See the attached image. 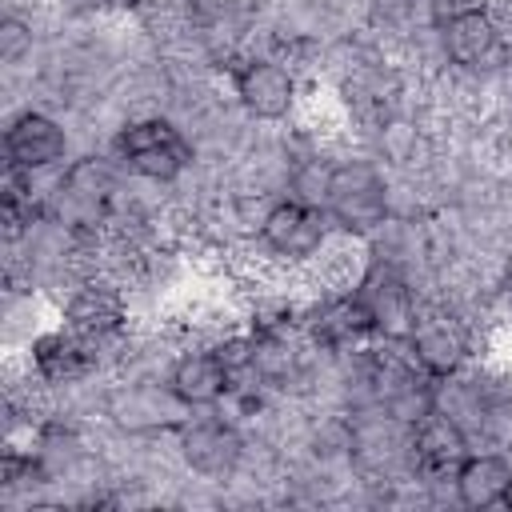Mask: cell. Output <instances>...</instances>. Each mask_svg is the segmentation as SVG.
<instances>
[{
	"mask_svg": "<svg viewBox=\"0 0 512 512\" xmlns=\"http://www.w3.org/2000/svg\"><path fill=\"white\" fill-rule=\"evenodd\" d=\"M108 148L116 152V160L144 184H160V188H172L180 184L200 152L192 144V136L180 128L176 116L168 112H144V116H128L116 136L108 140Z\"/></svg>",
	"mask_w": 512,
	"mask_h": 512,
	"instance_id": "cell-1",
	"label": "cell"
},
{
	"mask_svg": "<svg viewBox=\"0 0 512 512\" xmlns=\"http://www.w3.org/2000/svg\"><path fill=\"white\" fill-rule=\"evenodd\" d=\"M512 480V456L500 452V448H472L456 476H452V488H456V504L460 508H496L504 500V488Z\"/></svg>",
	"mask_w": 512,
	"mask_h": 512,
	"instance_id": "cell-13",
	"label": "cell"
},
{
	"mask_svg": "<svg viewBox=\"0 0 512 512\" xmlns=\"http://www.w3.org/2000/svg\"><path fill=\"white\" fill-rule=\"evenodd\" d=\"M228 92L240 104V112L256 124H292L308 96L300 72L272 52H248L232 68Z\"/></svg>",
	"mask_w": 512,
	"mask_h": 512,
	"instance_id": "cell-4",
	"label": "cell"
},
{
	"mask_svg": "<svg viewBox=\"0 0 512 512\" xmlns=\"http://www.w3.org/2000/svg\"><path fill=\"white\" fill-rule=\"evenodd\" d=\"M168 384L172 392L196 412V408H216L228 388H232V372L228 364L216 356L212 344H184L168 368Z\"/></svg>",
	"mask_w": 512,
	"mask_h": 512,
	"instance_id": "cell-12",
	"label": "cell"
},
{
	"mask_svg": "<svg viewBox=\"0 0 512 512\" xmlns=\"http://www.w3.org/2000/svg\"><path fill=\"white\" fill-rule=\"evenodd\" d=\"M40 36H44V24L36 20V12L4 8V16H0V64H4V72H20L32 60V52L40 48Z\"/></svg>",
	"mask_w": 512,
	"mask_h": 512,
	"instance_id": "cell-14",
	"label": "cell"
},
{
	"mask_svg": "<svg viewBox=\"0 0 512 512\" xmlns=\"http://www.w3.org/2000/svg\"><path fill=\"white\" fill-rule=\"evenodd\" d=\"M500 508H508V512H512V480H508V488H504V500H500Z\"/></svg>",
	"mask_w": 512,
	"mask_h": 512,
	"instance_id": "cell-16",
	"label": "cell"
},
{
	"mask_svg": "<svg viewBox=\"0 0 512 512\" xmlns=\"http://www.w3.org/2000/svg\"><path fill=\"white\" fill-rule=\"evenodd\" d=\"M172 448H176V460H180V468L188 476H196L200 484L224 488L244 464L248 436L220 408H196L172 432Z\"/></svg>",
	"mask_w": 512,
	"mask_h": 512,
	"instance_id": "cell-3",
	"label": "cell"
},
{
	"mask_svg": "<svg viewBox=\"0 0 512 512\" xmlns=\"http://www.w3.org/2000/svg\"><path fill=\"white\" fill-rule=\"evenodd\" d=\"M332 236H336V228H332L328 212L316 208V204L292 200V196H276L264 208L260 228H256L260 252L268 260H276V264H288V268L312 264Z\"/></svg>",
	"mask_w": 512,
	"mask_h": 512,
	"instance_id": "cell-7",
	"label": "cell"
},
{
	"mask_svg": "<svg viewBox=\"0 0 512 512\" xmlns=\"http://www.w3.org/2000/svg\"><path fill=\"white\" fill-rule=\"evenodd\" d=\"M404 344H408V352H412V360H416V368L424 376L444 380V376L460 372L464 364L480 360L484 356L480 348L488 344V336L476 328L472 316H464V312H456V308L436 300V304H424L416 312L412 336Z\"/></svg>",
	"mask_w": 512,
	"mask_h": 512,
	"instance_id": "cell-5",
	"label": "cell"
},
{
	"mask_svg": "<svg viewBox=\"0 0 512 512\" xmlns=\"http://www.w3.org/2000/svg\"><path fill=\"white\" fill-rule=\"evenodd\" d=\"M324 212H328L336 232L368 240L392 216V208H388V168L356 144L344 148L332 164Z\"/></svg>",
	"mask_w": 512,
	"mask_h": 512,
	"instance_id": "cell-2",
	"label": "cell"
},
{
	"mask_svg": "<svg viewBox=\"0 0 512 512\" xmlns=\"http://www.w3.org/2000/svg\"><path fill=\"white\" fill-rule=\"evenodd\" d=\"M188 404L172 392L168 380H132L112 376L104 396V424L124 436H172L188 420Z\"/></svg>",
	"mask_w": 512,
	"mask_h": 512,
	"instance_id": "cell-6",
	"label": "cell"
},
{
	"mask_svg": "<svg viewBox=\"0 0 512 512\" xmlns=\"http://www.w3.org/2000/svg\"><path fill=\"white\" fill-rule=\"evenodd\" d=\"M440 28V48L444 60L456 68H484V72H504L508 68V36L504 24L492 16L488 4L464 8L448 16Z\"/></svg>",
	"mask_w": 512,
	"mask_h": 512,
	"instance_id": "cell-11",
	"label": "cell"
},
{
	"mask_svg": "<svg viewBox=\"0 0 512 512\" xmlns=\"http://www.w3.org/2000/svg\"><path fill=\"white\" fill-rule=\"evenodd\" d=\"M356 296L372 320V332L376 340H388V344H404L412 336V324H416V312H420V300L404 276V268L388 264V260H372L368 256V268L356 284Z\"/></svg>",
	"mask_w": 512,
	"mask_h": 512,
	"instance_id": "cell-9",
	"label": "cell"
},
{
	"mask_svg": "<svg viewBox=\"0 0 512 512\" xmlns=\"http://www.w3.org/2000/svg\"><path fill=\"white\" fill-rule=\"evenodd\" d=\"M72 128L64 116H56L44 104H20L8 112L4 120V164L20 168V172H56L64 168L76 152H72Z\"/></svg>",
	"mask_w": 512,
	"mask_h": 512,
	"instance_id": "cell-8",
	"label": "cell"
},
{
	"mask_svg": "<svg viewBox=\"0 0 512 512\" xmlns=\"http://www.w3.org/2000/svg\"><path fill=\"white\" fill-rule=\"evenodd\" d=\"M20 360L28 364V372H32L44 388H64V384L100 376L92 340L80 336L76 328L60 324V320L44 324V328L20 348Z\"/></svg>",
	"mask_w": 512,
	"mask_h": 512,
	"instance_id": "cell-10",
	"label": "cell"
},
{
	"mask_svg": "<svg viewBox=\"0 0 512 512\" xmlns=\"http://www.w3.org/2000/svg\"><path fill=\"white\" fill-rule=\"evenodd\" d=\"M496 288H504V292H512V244L496 256Z\"/></svg>",
	"mask_w": 512,
	"mask_h": 512,
	"instance_id": "cell-15",
	"label": "cell"
}]
</instances>
